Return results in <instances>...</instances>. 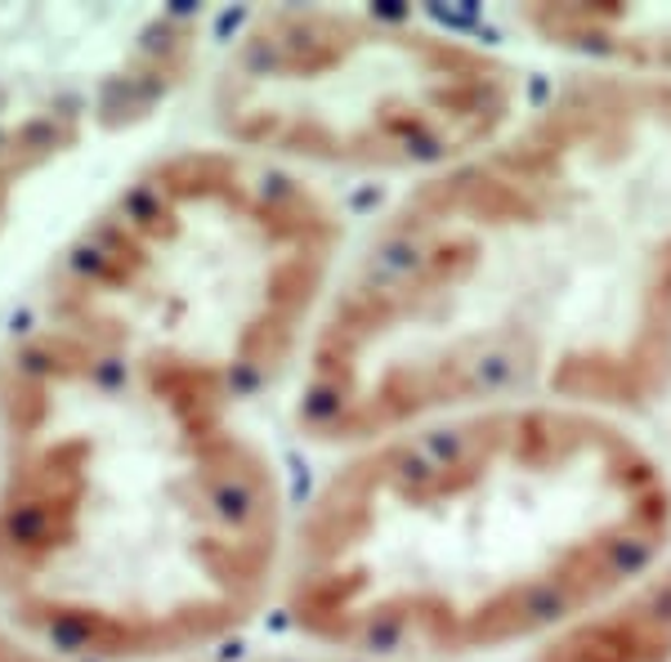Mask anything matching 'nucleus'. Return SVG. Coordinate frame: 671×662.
I'll return each mask as SVG.
<instances>
[{
  "label": "nucleus",
  "instance_id": "4",
  "mask_svg": "<svg viewBox=\"0 0 671 662\" xmlns=\"http://www.w3.org/2000/svg\"><path fill=\"white\" fill-rule=\"evenodd\" d=\"M524 662H671V551L617 595L533 644Z\"/></svg>",
  "mask_w": 671,
  "mask_h": 662
},
{
  "label": "nucleus",
  "instance_id": "6",
  "mask_svg": "<svg viewBox=\"0 0 671 662\" xmlns=\"http://www.w3.org/2000/svg\"><path fill=\"white\" fill-rule=\"evenodd\" d=\"M269 662H399V658H372V653H331V658H269Z\"/></svg>",
  "mask_w": 671,
  "mask_h": 662
},
{
  "label": "nucleus",
  "instance_id": "1",
  "mask_svg": "<svg viewBox=\"0 0 671 662\" xmlns=\"http://www.w3.org/2000/svg\"><path fill=\"white\" fill-rule=\"evenodd\" d=\"M524 399L671 444V77H564L412 184L322 331L300 426L381 439Z\"/></svg>",
  "mask_w": 671,
  "mask_h": 662
},
{
  "label": "nucleus",
  "instance_id": "5",
  "mask_svg": "<svg viewBox=\"0 0 671 662\" xmlns=\"http://www.w3.org/2000/svg\"><path fill=\"white\" fill-rule=\"evenodd\" d=\"M519 23L586 68L671 77V14L635 6H524Z\"/></svg>",
  "mask_w": 671,
  "mask_h": 662
},
{
  "label": "nucleus",
  "instance_id": "2",
  "mask_svg": "<svg viewBox=\"0 0 671 662\" xmlns=\"http://www.w3.org/2000/svg\"><path fill=\"white\" fill-rule=\"evenodd\" d=\"M671 551V470L568 403H484L381 435L318 502L295 609L354 653L542 644Z\"/></svg>",
  "mask_w": 671,
  "mask_h": 662
},
{
  "label": "nucleus",
  "instance_id": "3",
  "mask_svg": "<svg viewBox=\"0 0 671 662\" xmlns=\"http://www.w3.org/2000/svg\"><path fill=\"white\" fill-rule=\"evenodd\" d=\"M237 77L331 86L336 108L295 139L421 179L493 148L524 117V77L502 50L408 14H286L242 46Z\"/></svg>",
  "mask_w": 671,
  "mask_h": 662
},
{
  "label": "nucleus",
  "instance_id": "7",
  "mask_svg": "<svg viewBox=\"0 0 671 662\" xmlns=\"http://www.w3.org/2000/svg\"><path fill=\"white\" fill-rule=\"evenodd\" d=\"M6 144H10V139H6V135H0V153H6Z\"/></svg>",
  "mask_w": 671,
  "mask_h": 662
}]
</instances>
